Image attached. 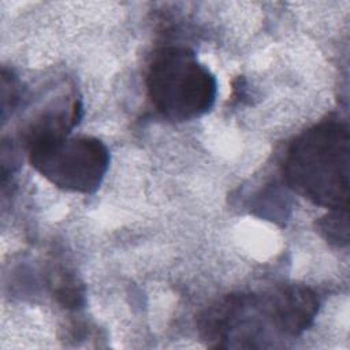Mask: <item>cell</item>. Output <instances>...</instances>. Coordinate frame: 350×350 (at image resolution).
Listing matches in <instances>:
<instances>
[{
	"label": "cell",
	"instance_id": "cell-2",
	"mask_svg": "<svg viewBox=\"0 0 350 350\" xmlns=\"http://www.w3.org/2000/svg\"><path fill=\"white\" fill-rule=\"evenodd\" d=\"M146 90L152 105L170 120L186 122L205 115L215 104V75L183 46L157 51L148 67Z\"/></svg>",
	"mask_w": 350,
	"mask_h": 350
},
{
	"label": "cell",
	"instance_id": "cell-4",
	"mask_svg": "<svg viewBox=\"0 0 350 350\" xmlns=\"http://www.w3.org/2000/svg\"><path fill=\"white\" fill-rule=\"evenodd\" d=\"M260 298L271 325L290 336L306 331L320 306L316 293L302 284H284Z\"/></svg>",
	"mask_w": 350,
	"mask_h": 350
},
{
	"label": "cell",
	"instance_id": "cell-5",
	"mask_svg": "<svg viewBox=\"0 0 350 350\" xmlns=\"http://www.w3.org/2000/svg\"><path fill=\"white\" fill-rule=\"evenodd\" d=\"M317 227L327 242L335 246L349 243V213L347 209H331V212L319 220Z\"/></svg>",
	"mask_w": 350,
	"mask_h": 350
},
{
	"label": "cell",
	"instance_id": "cell-3",
	"mask_svg": "<svg viewBox=\"0 0 350 350\" xmlns=\"http://www.w3.org/2000/svg\"><path fill=\"white\" fill-rule=\"evenodd\" d=\"M30 164L53 186L72 193L96 191L109 167V150L98 138L67 133H29Z\"/></svg>",
	"mask_w": 350,
	"mask_h": 350
},
{
	"label": "cell",
	"instance_id": "cell-1",
	"mask_svg": "<svg viewBox=\"0 0 350 350\" xmlns=\"http://www.w3.org/2000/svg\"><path fill=\"white\" fill-rule=\"evenodd\" d=\"M349 129L338 120H324L301 133L283 161L286 183L310 202L331 209L349 208Z\"/></svg>",
	"mask_w": 350,
	"mask_h": 350
}]
</instances>
